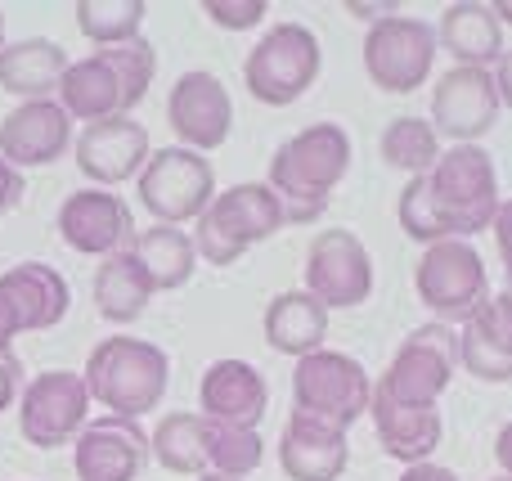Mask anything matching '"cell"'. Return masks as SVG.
<instances>
[{
	"label": "cell",
	"instance_id": "cell-21",
	"mask_svg": "<svg viewBox=\"0 0 512 481\" xmlns=\"http://www.w3.org/2000/svg\"><path fill=\"white\" fill-rule=\"evenodd\" d=\"M351 464L346 432L315 423L306 414H292L279 437V468L288 481H337Z\"/></svg>",
	"mask_w": 512,
	"mask_h": 481
},
{
	"label": "cell",
	"instance_id": "cell-31",
	"mask_svg": "<svg viewBox=\"0 0 512 481\" xmlns=\"http://www.w3.org/2000/svg\"><path fill=\"white\" fill-rule=\"evenodd\" d=\"M378 153L387 167L409 171V176H427V171L436 167V158H441V135H436L432 122H423V117H396V122L382 131Z\"/></svg>",
	"mask_w": 512,
	"mask_h": 481
},
{
	"label": "cell",
	"instance_id": "cell-38",
	"mask_svg": "<svg viewBox=\"0 0 512 481\" xmlns=\"http://www.w3.org/2000/svg\"><path fill=\"white\" fill-rule=\"evenodd\" d=\"M18 333H23V320H18L14 302L0 293V356H9V351H14V338H18Z\"/></svg>",
	"mask_w": 512,
	"mask_h": 481
},
{
	"label": "cell",
	"instance_id": "cell-40",
	"mask_svg": "<svg viewBox=\"0 0 512 481\" xmlns=\"http://www.w3.org/2000/svg\"><path fill=\"white\" fill-rule=\"evenodd\" d=\"M400 481H459V477H454L450 468H441V464H414V468L400 473Z\"/></svg>",
	"mask_w": 512,
	"mask_h": 481
},
{
	"label": "cell",
	"instance_id": "cell-16",
	"mask_svg": "<svg viewBox=\"0 0 512 481\" xmlns=\"http://www.w3.org/2000/svg\"><path fill=\"white\" fill-rule=\"evenodd\" d=\"M59 234L81 257H117L135 243V216L108 189H81L59 207Z\"/></svg>",
	"mask_w": 512,
	"mask_h": 481
},
{
	"label": "cell",
	"instance_id": "cell-18",
	"mask_svg": "<svg viewBox=\"0 0 512 481\" xmlns=\"http://www.w3.org/2000/svg\"><path fill=\"white\" fill-rule=\"evenodd\" d=\"M77 167L90 185L108 189L122 185V180L140 176L144 162L153 158L149 149V131H144L135 117H108V122H90L77 135Z\"/></svg>",
	"mask_w": 512,
	"mask_h": 481
},
{
	"label": "cell",
	"instance_id": "cell-20",
	"mask_svg": "<svg viewBox=\"0 0 512 481\" xmlns=\"http://www.w3.org/2000/svg\"><path fill=\"white\" fill-rule=\"evenodd\" d=\"M265 405H270V387L248 360H216L198 383V414L212 423L256 428L265 419Z\"/></svg>",
	"mask_w": 512,
	"mask_h": 481
},
{
	"label": "cell",
	"instance_id": "cell-10",
	"mask_svg": "<svg viewBox=\"0 0 512 481\" xmlns=\"http://www.w3.org/2000/svg\"><path fill=\"white\" fill-rule=\"evenodd\" d=\"M459 369V329L450 324H423L414 329L400 351L391 356L387 374L373 383V392L400 405H436Z\"/></svg>",
	"mask_w": 512,
	"mask_h": 481
},
{
	"label": "cell",
	"instance_id": "cell-15",
	"mask_svg": "<svg viewBox=\"0 0 512 481\" xmlns=\"http://www.w3.org/2000/svg\"><path fill=\"white\" fill-rule=\"evenodd\" d=\"M167 122H171V131H176L180 149H194V153L221 149L234 131L230 90L221 86L216 72H203V68L185 72V77L171 86Z\"/></svg>",
	"mask_w": 512,
	"mask_h": 481
},
{
	"label": "cell",
	"instance_id": "cell-11",
	"mask_svg": "<svg viewBox=\"0 0 512 481\" xmlns=\"http://www.w3.org/2000/svg\"><path fill=\"white\" fill-rule=\"evenodd\" d=\"M86 410H90L86 378L72 374V369H45L18 396V432L36 450L72 446L81 437V428L90 423Z\"/></svg>",
	"mask_w": 512,
	"mask_h": 481
},
{
	"label": "cell",
	"instance_id": "cell-33",
	"mask_svg": "<svg viewBox=\"0 0 512 481\" xmlns=\"http://www.w3.org/2000/svg\"><path fill=\"white\" fill-rule=\"evenodd\" d=\"M72 14H77L81 36L95 41L99 50H108V45H126L140 36L149 5L144 0H77Z\"/></svg>",
	"mask_w": 512,
	"mask_h": 481
},
{
	"label": "cell",
	"instance_id": "cell-39",
	"mask_svg": "<svg viewBox=\"0 0 512 481\" xmlns=\"http://www.w3.org/2000/svg\"><path fill=\"white\" fill-rule=\"evenodd\" d=\"M495 90H499V104L512 108V50H504V59L495 63Z\"/></svg>",
	"mask_w": 512,
	"mask_h": 481
},
{
	"label": "cell",
	"instance_id": "cell-27",
	"mask_svg": "<svg viewBox=\"0 0 512 481\" xmlns=\"http://www.w3.org/2000/svg\"><path fill=\"white\" fill-rule=\"evenodd\" d=\"M68 50L59 41H45V36H27L0 50V90L18 95L23 104L36 99H50L59 90L63 72H68Z\"/></svg>",
	"mask_w": 512,
	"mask_h": 481
},
{
	"label": "cell",
	"instance_id": "cell-25",
	"mask_svg": "<svg viewBox=\"0 0 512 481\" xmlns=\"http://www.w3.org/2000/svg\"><path fill=\"white\" fill-rule=\"evenodd\" d=\"M459 365L481 383H512V315L495 297L459 324Z\"/></svg>",
	"mask_w": 512,
	"mask_h": 481
},
{
	"label": "cell",
	"instance_id": "cell-22",
	"mask_svg": "<svg viewBox=\"0 0 512 481\" xmlns=\"http://www.w3.org/2000/svg\"><path fill=\"white\" fill-rule=\"evenodd\" d=\"M369 419H373V432H378L382 450H387L391 459H400L405 468L427 464L445 432L436 405H400L378 392H373V401H369Z\"/></svg>",
	"mask_w": 512,
	"mask_h": 481
},
{
	"label": "cell",
	"instance_id": "cell-44",
	"mask_svg": "<svg viewBox=\"0 0 512 481\" xmlns=\"http://www.w3.org/2000/svg\"><path fill=\"white\" fill-rule=\"evenodd\" d=\"M495 14L499 23H512V0H495Z\"/></svg>",
	"mask_w": 512,
	"mask_h": 481
},
{
	"label": "cell",
	"instance_id": "cell-43",
	"mask_svg": "<svg viewBox=\"0 0 512 481\" xmlns=\"http://www.w3.org/2000/svg\"><path fill=\"white\" fill-rule=\"evenodd\" d=\"M495 302H499V306H504V311L512 315V279H508V284H504V288H499V293H495Z\"/></svg>",
	"mask_w": 512,
	"mask_h": 481
},
{
	"label": "cell",
	"instance_id": "cell-37",
	"mask_svg": "<svg viewBox=\"0 0 512 481\" xmlns=\"http://www.w3.org/2000/svg\"><path fill=\"white\" fill-rule=\"evenodd\" d=\"M18 203H23V171L9 167V162L0 158V216L14 212Z\"/></svg>",
	"mask_w": 512,
	"mask_h": 481
},
{
	"label": "cell",
	"instance_id": "cell-9",
	"mask_svg": "<svg viewBox=\"0 0 512 481\" xmlns=\"http://www.w3.org/2000/svg\"><path fill=\"white\" fill-rule=\"evenodd\" d=\"M216 198V171L203 153L194 149H158L140 171V203L153 216V225H189L212 207Z\"/></svg>",
	"mask_w": 512,
	"mask_h": 481
},
{
	"label": "cell",
	"instance_id": "cell-4",
	"mask_svg": "<svg viewBox=\"0 0 512 481\" xmlns=\"http://www.w3.org/2000/svg\"><path fill=\"white\" fill-rule=\"evenodd\" d=\"M86 392L117 419L140 423L158 410L171 383V360L158 342L144 338H104L86 360Z\"/></svg>",
	"mask_w": 512,
	"mask_h": 481
},
{
	"label": "cell",
	"instance_id": "cell-3",
	"mask_svg": "<svg viewBox=\"0 0 512 481\" xmlns=\"http://www.w3.org/2000/svg\"><path fill=\"white\" fill-rule=\"evenodd\" d=\"M158 72V50L144 36L126 45H108L86 59L68 63L59 81V104L72 122H108L131 117V108L149 95V81Z\"/></svg>",
	"mask_w": 512,
	"mask_h": 481
},
{
	"label": "cell",
	"instance_id": "cell-24",
	"mask_svg": "<svg viewBox=\"0 0 512 481\" xmlns=\"http://www.w3.org/2000/svg\"><path fill=\"white\" fill-rule=\"evenodd\" d=\"M0 293L14 302L18 320H23V333H41L54 329V324L68 315V279L59 275L45 261H23V266H9L0 275Z\"/></svg>",
	"mask_w": 512,
	"mask_h": 481
},
{
	"label": "cell",
	"instance_id": "cell-14",
	"mask_svg": "<svg viewBox=\"0 0 512 481\" xmlns=\"http://www.w3.org/2000/svg\"><path fill=\"white\" fill-rule=\"evenodd\" d=\"M499 90L490 68H450L432 90V131L454 144H477L499 122Z\"/></svg>",
	"mask_w": 512,
	"mask_h": 481
},
{
	"label": "cell",
	"instance_id": "cell-32",
	"mask_svg": "<svg viewBox=\"0 0 512 481\" xmlns=\"http://www.w3.org/2000/svg\"><path fill=\"white\" fill-rule=\"evenodd\" d=\"M203 441H207V473L216 477L243 481L265 459V441L256 437V428H230V423L203 419Z\"/></svg>",
	"mask_w": 512,
	"mask_h": 481
},
{
	"label": "cell",
	"instance_id": "cell-6",
	"mask_svg": "<svg viewBox=\"0 0 512 481\" xmlns=\"http://www.w3.org/2000/svg\"><path fill=\"white\" fill-rule=\"evenodd\" d=\"M324 68L319 36L306 23H274L243 59V86L256 104L288 108L315 86Z\"/></svg>",
	"mask_w": 512,
	"mask_h": 481
},
{
	"label": "cell",
	"instance_id": "cell-41",
	"mask_svg": "<svg viewBox=\"0 0 512 481\" xmlns=\"http://www.w3.org/2000/svg\"><path fill=\"white\" fill-rule=\"evenodd\" d=\"M495 464H499L504 477H512V423H504L499 437H495Z\"/></svg>",
	"mask_w": 512,
	"mask_h": 481
},
{
	"label": "cell",
	"instance_id": "cell-12",
	"mask_svg": "<svg viewBox=\"0 0 512 481\" xmlns=\"http://www.w3.org/2000/svg\"><path fill=\"white\" fill-rule=\"evenodd\" d=\"M436 32L423 23V18L409 14H391L382 23L369 27L364 36V72L378 90L387 95H409L427 81L436 63Z\"/></svg>",
	"mask_w": 512,
	"mask_h": 481
},
{
	"label": "cell",
	"instance_id": "cell-35",
	"mask_svg": "<svg viewBox=\"0 0 512 481\" xmlns=\"http://www.w3.org/2000/svg\"><path fill=\"white\" fill-rule=\"evenodd\" d=\"M14 396H23V365L9 351V356H0V414L14 405Z\"/></svg>",
	"mask_w": 512,
	"mask_h": 481
},
{
	"label": "cell",
	"instance_id": "cell-34",
	"mask_svg": "<svg viewBox=\"0 0 512 481\" xmlns=\"http://www.w3.org/2000/svg\"><path fill=\"white\" fill-rule=\"evenodd\" d=\"M203 14L212 18L216 27H225V32H248V27H256L270 14V5H265V0H207Z\"/></svg>",
	"mask_w": 512,
	"mask_h": 481
},
{
	"label": "cell",
	"instance_id": "cell-17",
	"mask_svg": "<svg viewBox=\"0 0 512 481\" xmlns=\"http://www.w3.org/2000/svg\"><path fill=\"white\" fill-rule=\"evenodd\" d=\"M149 464V437L135 419H90L72 441V468L77 481H135Z\"/></svg>",
	"mask_w": 512,
	"mask_h": 481
},
{
	"label": "cell",
	"instance_id": "cell-26",
	"mask_svg": "<svg viewBox=\"0 0 512 481\" xmlns=\"http://www.w3.org/2000/svg\"><path fill=\"white\" fill-rule=\"evenodd\" d=\"M324 338H328V306L319 297H310L306 288L279 293L265 306V342L279 356L306 360L315 351H324Z\"/></svg>",
	"mask_w": 512,
	"mask_h": 481
},
{
	"label": "cell",
	"instance_id": "cell-13",
	"mask_svg": "<svg viewBox=\"0 0 512 481\" xmlns=\"http://www.w3.org/2000/svg\"><path fill=\"white\" fill-rule=\"evenodd\" d=\"M306 293L328 311H355L373 297L369 248L351 230H319L306 248Z\"/></svg>",
	"mask_w": 512,
	"mask_h": 481
},
{
	"label": "cell",
	"instance_id": "cell-42",
	"mask_svg": "<svg viewBox=\"0 0 512 481\" xmlns=\"http://www.w3.org/2000/svg\"><path fill=\"white\" fill-rule=\"evenodd\" d=\"M346 14H355V18H364V23H382V18H391L396 14V5H360V0H351V5H346Z\"/></svg>",
	"mask_w": 512,
	"mask_h": 481
},
{
	"label": "cell",
	"instance_id": "cell-30",
	"mask_svg": "<svg viewBox=\"0 0 512 481\" xmlns=\"http://www.w3.org/2000/svg\"><path fill=\"white\" fill-rule=\"evenodd\" d=\"M149 455L167 473L180 477H207V441H203V414L176 410L158 419V432L149 437Z\"/></svg>",
	"mask_w": 512,
	"mask_h": 481
},
{
	"label": "cell",
	"instance_id": "cell-19",
	"mask_svg": "<svg viewBox=\"0 0 512 481\" xmlns=\"http://www.w3.org/2000/svg\"><path fill=\"white\" fill-rule=\"evenodd\" d=\"M72 144V117L63 113L59 99H36V104H18L14 113L0 122V158L9 167H50L63 158Z\"/></svg>",
	"mask_w": 512,
	"mask_h": 481
},
{
	"label": "cell",
	"instance_id": "cell-7",
	"mask_svg": "<svg viewBox=\"0 0 512 481\" xmlns=\"http://www.w3.org/2000/svg\"><path fill=\"white\" fill-rule=\"evenodd\" d=\"M414 293L436 315V324H468L490 302L486 261L463 239L432 243L414 266Z\"/></svg>",
	"mask_w": 512,
	"mask_h": 481
},
{
	"label": "cell",
	"instance_id": "cell-23",
	"mask_svg": "<svg viewBox=\"0 0 512 481\" xmlns=\"http://www.w3.org/2000/svg\"><path fill=\"white\" fill-rule=\"evenodd\" d=\"M436 41L454 54V68H495L504 59V23L495 5H481V0L445 5Z\"/></svg>",
	"mask_w": 512,
	"mask_h": 481
},
{
	"label": "cell",
	"instance_id": "cell-46",
	"mask_svg": "<svg viewBox=\"0 0 512 481\" xmlns=\"http://www.w3.org/2000/svg\"><path fill=\"white\" fill-rule=\"evenodd\" d=\"M198 481H230V477H216V473H207V477H198Z\"/></svg>",
	"mask_w": 512,
	"mask_h": 481
},
{
	"label": "cell",
	"instance_id": "cell-8",
	"mask_svg": "<svg viewBox=\"0 0 512 481\" xmlns=\"http://www.w3.org/2000/svg\"><path fill=\"white\" fill-rule=\"evenodd\" d=\"M373 383L364 365L346 351H315L292 369V414L346 432L360 414H369Z\"/></svg>",
	"mask_w": 512,
	"mask_h": 481
},
{
	"label": "cell",
	"instance_id": "cell-1",
	"mask_svg": "<svg viewBox=\"0 0 512 481\" xmlns=\"http://www.w3.org/2000/svg\"><path fill=\"white\" fill-rule=\"evenodd\" d=\"M499 171L481 144H454L436 158L427 176H409L400 189L396 221L414 243L432 248L445 239H463L490 230L499 216Z\"/></svg>",
	"mask_w": 512,
	"mask_h": 481
},
{
	"label": "cell",
	"instance_id": "cell-45",
	"mask_svg": "<svg viewBox=\"0 0 512 481\" xmlns=\"http://www.w3.org/2000/svg\"><path fill=\"white\" fill-rule=\"evenodd\" d=\"M0 50H5V9H0Z\"/></svg>",
	"mask_w": 512,
	"mask_h": 481
},
{
	"label": "cell",
	"instance_id": "cell-5",
	"mask_svg": "<svg viewBox=\"0 0 512 481\" xmlns=\"http://www.w3.org/2000/svg\"><path fill=\"white\" fill-rule=\"evenodd\" d=\"M283 207L270 185H234L212 198L194 221V248L207 266H234L256 243L274 239L283 230Z\"/></svg>",
	"mask_w": 512,
	"mask_h": 481
},
{
	"label": "cell",
	"instance_id": "cell-36",
	"mask_svg": "<svg viewBox=\"0 0 512 481\" xmlns=\"http://www.w3.org/2000/svg\"><path fill=\"white\" fill-rule=\"evenodd\" d=\"M495 248H499V266L508 270V279H512V198H504L499 203V216H495Z\"/></svg>",
	"mask_w": 512,
	"mask_h": 481
},
{
	"label": "cell",
	"instance_id": "cell-28",
	"mask_svg": "<svg viewBox=\"0 0 512 481\" xmlns=\"http://www.w3.org/2000/svg\"><path fill=\"white\" fill-rule=\"evenodd\" d=\"M95 311L104 315L108 324H135L153 302V279L149 270L135 261V252H117V257H104V266L95 270Z\"/></svg>",
	"mask_w": 512,
	"mask_h": 481
},
{
	"label": "cell",
	"instance_id": "cell-47",
	"mask_svg": "<svg viewBox=\"0 0 512 481\" xmlns=\"http://www.w3.org/2000/svg\"><path fill=\"white\" fill-rule=\"evenodd\" d=\"M495 481H512V477H495Z\"/></svg>",
	"mask_w": 512,
	"mask_h": 481
},
{
	"label": "cell",
	"instance_id": "cell-2",
	"mask_svg": "<svg viewBox=\"0 0 512 481\" xmlns=\"http://www.w3.org/2000/svg\"><path fill=\"white\" fill-rule=\"evenodd\" d=\"M351 171V135L337 122H315L283 140L270 158V180L288 225H315L328 212L333 189Z\"/></svg>",
	"mask_w": 512,
	"mask_h": 481
},
{
	"label": "cell",
	"instance_id": "cell-29",
	"mask_svg": "<svg viewBox=\"0 0 512 481\" xmlns=\"http://www.w3.org/2000/svg\"><path fill=\"white\" fill-rule=\"evenodd\" d=\"M135 261L149 270L153 288L158 293H171V288H185L194 279V266H198V248L185 230L176 225H149V230L135 234L131 243Z\"/></svg>",
	"mask_w": 512,
	"mask_h": 481
}]
</instances>
